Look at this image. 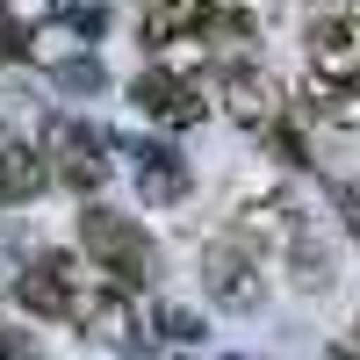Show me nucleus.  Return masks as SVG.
I'll return each instance as SVG.
<instances>
[{
    "mask_svg": "<svg viewBox=\"0 0 360 360\" xmlns=\"http://www.w3.org/2000/svg\"><path fill=\"white\" fill-rule=\"evenodd\" d=\"M303 115H317V123H339V130H360V86L310 79V101H303Z\"/></svg>",
    "mask_w": 360,
    "mask_h": 360,
    "instance_id": "11",
    "label": "nucleus"
},
{
    "mask_svg": "<svg viewBox=\"0 0 360 360\" xmlns=\"http://www.w3.org/2000/svg\"><path fill=\"white\" fill-rule=\"evenodd\" d=\"M108 137L94 130V123H79V115H51L44 123V144H37V159H44V180H65L72 195H86V188H101L108 180Z\"/></svg>",
    "mask_w": 360,
    "mask_h": 360,
    "instance_id": "3",
    "label": "nucleus"
},
{
    "mask_svg": "<svg viewBox=\"0 0 360 360\" xmlns=\"http://www.w3.org/2000/svg\"><path fill=\"white\" fill-rule=\"evenodd\" d=\"M130 101H137V115L144 123H159V130H195L202 115H209V101H202V86L188 79V72H166V65H144L137 79H130Z\"/></svg>",
    "mask_w": 360,
    "mask_h": 360,
    "instance_id": "4",
    "label": "nucleus"
},
{
    "mask_svg": "<svg viewBox=\"0 0 360 360\" xmlns=\"http://www.w3.org/2000/svg\"><path fill=\"white\" fill-rule=\"evenodd\" d=\"M29 195H44V159H37V144H0V209H22Z\"/></svg>",
    "mask_w": 360,
    "mask_h": 360,
    "instance_id": "9",
    "label": "nucleus"
},
{
    "mask_svg": "<svg viewBox=\"0 0 360 360\" xmlns=\"http://www.w3.org/2000/svg\"><path fill=\"white\" fill-rule=\"evenodd\" d=\"M339 217H346V231L360 238V180H346V188H339Z\"/></svg>",
    "mask_w": 360,
    "mask_h": 360,
    "instance_id": "14",
    "label": "nucleus"
},
{
    "mask_svg": "<svg viewBox=\"0 0 360 360\" xmlns=\"http://www.w3.org/2000/svg\"><path fill=\"white\" fill-rule=\"evenodd\" d=\"M188 159L173 152V144H137V195L152 202V209H166V202H180L188 195Z\"/></svg>",
    "mask_w": 360,
    "mask_h": 360,
    "instance_id": "8",
    "label": "nucleus"
},
{
    "mask_svg": "<svg viewBox=\"0 0 360 360\" xmlns=\"http://www.w3.org/2000/svg\"><path fill=\"white\" fill-rule=\"evenodd\" d=\"M72 281H79V259L72 252H37V259H22V274H15V303L29 317H65Z\"/></svg>",
    "mask_w": 360,
    "mask_h": 360,
    "instance_id": "7",
    "label": "nucleus"
},
{
    "mask_svg": "<svg viewBox=\"0 0 360 360\" xmlns=\"http://www.w3.org/2000/svg\"><path fill=\"white\" fill-rule=\"evenodd\" d=\"M51 79L58 86H65V94H101V65H94V58H58V65H51Z\"/></svg>",
    "mask_w": 360,
    "mask_h": 360,
    "instance_id": "12",
    "label": "nucleus"
},
{
    "mask_svg": "<svg viewBox=\"0 0 360 360\" xmlns=\"http://www.w3.org/2000/svg\"><path fill=\"white\" fill-rule=\"evenodd\" d=\"M152 324L173 339V346H195L202 339V324H195V310H180V303H152Z\"/></svg>",
    "mask_w": 360,
    "mask_h": 360,
    "instance_id": "13",
    "label": "nucleus"
},
{
    "mask_svg": "<svg viewBox=\"0 0 360 360\" xmlns=\"http://www.w3.org/2000/svg\"><path fill=\"white\" fill-rule=\"evenodd\" d=\"M310 65L332 86H360V0L310 15Z\"/></svg>",
    "mask_w": 360,
    "mask_h": 360,
    "instance_id": "6",
    "label": "nucleus"
},
{
    "mask_svg": "<svg viewBox=\"0 0 360 360\" xmlns=\"http://www.w3.org/2000/svg\"><path fill=\"white\" fill-rule=\"evenodd\" d=\"M79 252L94 259V274L115 288H152L159 281V245L137 217H115V209H79Z\"/></svg>",
    "mask_w": 360,
    "mask_h": 360,
    "instance_id": "1",
    "label": "nucleus"
},
{
    "mask_svg": "<svg viewBox=\"0 0 360 360\" xmlns=\"http://www.w3.org/2000/svg\"><path fill=\"white\" fill-rule=\"evenodd\" d=\"M332 360H360V317H353V332H346V339L332 346Z\"/></svg>",
    "mask_w": 360,
    "mask_h": 360,
    "instance_id": "15",
    "label": "nucleus"
},
{
    "mask_svg": "<svg viewBox=\"0 0 360 360\" xmlns=\"http://www.w3.org/2000/svg\"><path fill=\"white\" fill-rule=\"evenodd\" d=\"M281 252H288V266H295V288H332V245H324L317 231H295Z\"/></svg>",
    "mask_w": 360,
    "mask_h": 360,
    "instance_id": "10",
    "label": "nucleus"
},
{
    "mask_svg": "<svg viewBox=\"0 0 360 360\" xmlns=\"http://www.w3.org/2000/svg\"><path fill=\"white\" fill-rule=\"evenodd\" d=\"M217 94H224V115H231L238 130H252V137H266V130L288 115L281 79L266 72V65H252V58H245V65H224V86H217Z\"/></svg>",
    "mask_w": 360,
    "mask_h": 360,
    "instance_id": "5",
    "label": "nucleus"
},
{
    "mask_svg": "<svg viewBox=\"0 0 360 360\" xmlns=\"http://www.w3.org/2000/svg\"><path fill=\"white\" fill-rule=\"evenodd\" d=\"M195 274H202V295L217 310H259L266 303V274H259V245H245V238H209L202 259H195Z\"/></svg>",
    "mask_w": 360,
    "mask_h": 360,
    "instance_id": "2",
    "label": "nucleus"
}]
</instances>
